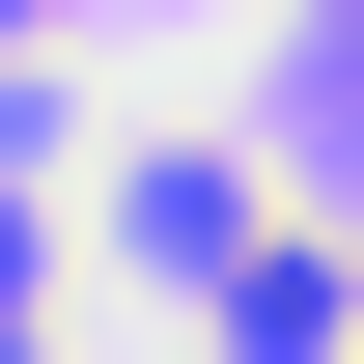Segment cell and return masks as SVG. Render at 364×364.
<instances>
[{"mask_svg":"<svg viewBox=\"0 0 364 364\" xmlns=\"http://www.w3.org/2000/svg\"><path fill=\"white\" fill-rule=\"evenodd\" d=\"M28 28H56V0H0V56H28Z\"/></svg>","mask_w":364,"mask_h":364,"instance_id":"7a4b0ae2","label":"cell"},{"mask_svg":"<svg viewBox=\"0 0 364 364\" xmlns=\"http://www.w3.org/2000/svg\"><path fill=\"white\" fill-rule=\"evenodd\" d=\"M225 336H252V364H336V336H364V252H280V225H252V252H225Z\"/></svg>","mask_w":364,"mask_h":364,"instance_id":"6da1fadb","label":"cell"}]
</instances>
